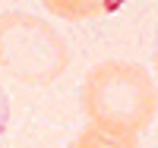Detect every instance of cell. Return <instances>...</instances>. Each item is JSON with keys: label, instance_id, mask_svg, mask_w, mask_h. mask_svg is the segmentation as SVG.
I'll list each match as a JSON object with an SVG mask.
<instances>
[{"label": "cell", "instance_id": "cell-1", "mask_svg": "<svg viewBox=\"0 0 158 148\" xmlns=\"http://www.w3.org/2000/svg\"><path fill=\"white\" fill-rule=\"evenodd\" d=\"M82 110L92 123L139 132L158 114V88L146 66L133 60H104L82 79Z\"/></svg>", "mask_w": 158, "mask_h": 148}, {"label": "cell", "instance_id": "cell-2", "mask_svg": "<svg viewBox=\"0 0 158 148\" xmlns=\"http://www.w3.org/2000/svg\"><path fill=\"white\" fill-rule=\"evenodd\" d=\"M70 66L63 38L44 19L29 13L0 16V70L29 85H48Z\"/></svg>", "mask_w": 158, "mask_h": 148}, {"label": "cell", "instance_id": "cell-3", "mask_svg": "<svg viewBox=\"0 0 158 148\" xmlns=\"http://www.w3.org/2000/svg\"><path fill=\"white\" fill-rule=\"evenodd\" d=\"M73 148H139L136 132L117 129V126H104V123H89Z\"/></svg>", "mask_w": 158, "mask_h": 148}, {"label": "cell", "instance_id": "cell-4", "mask_svg": "<svg viewBox=\"0 0 158 148\" xmlns=\"http://www.w3.org/2000/svg\"><path fill=\"white\" fill-rule=\"evenodd\" d=\"M6 129H10V98H6V91L0 88V145L6 139Z\"/></svg>", "mask_w": 158, "mask_h": 148}, {"label": "cell", "instance_id": "cell-5", "mask_svg": "<svg viewBox=\"0 0 158 148\" xmlns=\"http://www.w3.org/2000/svg\"><path fill=\"white\" fill-rule=\"evenodd\" d=\"M155 70H158V50H155Z\"/></svg>", "mask_w": 158, "mask_h": 148}]
</instances>
